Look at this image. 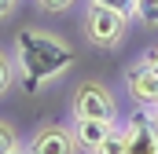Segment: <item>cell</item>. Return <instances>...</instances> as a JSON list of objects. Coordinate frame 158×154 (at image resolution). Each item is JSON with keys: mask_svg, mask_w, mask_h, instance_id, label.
<instances>
[{"mask_svg": "<svg viewBox=\"0 0 158 154\" xmlns=\"http://www.w3.org/2000/svg\"><path fill=\"white\" fill-rule=\"evenodd\" d=\"M125 84H129V95H132L140 107H155L158 103V74L143 63V59H136V63L125 70Z\"/></svg>", "mask_w": 158, "mask_h": 154, "instance_id": "cell-6", "label": "cell"}, {"mask_svg": "<svg viewBox=\"0 0 158 154\" xmlns=\"http://www.w3.org/2000/svg\"><path fill=\"white\" fill-rule=\"evenodd\" d=\"M11 74H15V66H11V59H7V55L0 51V95H4L7 88H11Z\"/></svg>", "mask_w": 158, "mask_h": 154, "instance_id": "cell-11", "label": "cell"}, {"mask_svg": "<svg viewBox=\"0 0 158 154\" xmlns=\"http://www.w3.org/2000/svg\"><path fill=\"white\" fill-rule=\"evenodd\" d=\"M125 154H158V121L147 107L125 125Z\"/></svg>", "mask_w": 158, "mask_h": 154, "instance_id": "cell-4", "label": "cell"}, {"mask_svg": "<svg viewBox=\"0 0 158 154\" xmlns=\"http://www.w3.org/2000/svg\"><path fill=\"white\" fill-rule=\"evenodd\" d=\"M107 132H110V121H99V117H74V140H77V147H85V151H96Z\"/></svg>", "mask_w": 158, "mask_h": 154, "instance_id": "cell-7", "label": "cell"}, {"mask_svg": "<svg viewBox=\"0 0 158 154\" xmlns=\"http://www.w3.org/2000/svg\"><path fill=\"white\" fill-rule=\"evenodd\" d=\"M136 18L155 30L158 26V0H140V4H136Z\"/></svg>", "mask_w": 158, "mask_h": 154, "instance_id": "cell-9", "label": "cell"}, {"mask_svg": "<svg viewBox=\"0 0 158 154\" xmlns=\"http://www.w3.org/2000/svg\"><path fill=\"white\" fill-rule=\"evenodd\" d=\"M77 0H37V7L40 11H52V15H59V11H70Z\"/></svg>", "mask_w": 158, "mask_h": 154, "instance_id": "cell-13", "label": "cell"}, {"mask_svg": "<svg viewBox=\"0 0 158 154\" xmlns=\"http://www.w3.org/2000/svg\"><path fill=\"white\" fill-rule=\"evenodd\" d=\"M26 154H81V147H77V140H74L70 128H63V125H44V128L33 132Z\"/></svg>", "mask_w": 158, "mask_h": 154, "instance_id": "cell-5", "label": "cell"}, {"mask_svg": "<svg viewBox=\"0 0 158 154\" xmlns=\"http://www.w3.org/2000/svg\"><path fill=\"white\" fill-rule=\"evenodd\" d=\"M125 30H129V18H125L121 11L88 0V7H85V33H88L92 44H99V48H118L121 40H125Z\"/></svg>", "mask_w": 158, "mask_h": 154, "instance_id": "cell-2", "label": "cell"}, {"mask_svg": "<svg viewBox=\"0 0 158 154\" xmlns=\"http://www.w3.org/2000/svg\"><path fill=\"white\" fill-rule=\"evenodd\" d=\"M96 4H107V7L121 11L125 18H132V15H136V4H140V0H96Z\"/></svg>", "mask_w": 158, "mask_h": 154, "instance_id": "cell-12", "label": "cell"}, {"mask_svg": "<svg viewBox=\"0 0 158 154\" xmlns=\"http://www.w3.org/2000/svg\"><path fill=\"white\" fill-rule=\"evenodd\" d=\"M15 151H22L19 147V136H15V128L7 121H0V154H15Z\"/></svg>", "mask_w": 158, "mask_h": 154, "instance_id": "cell-10", "label": "cell"}, {"mask_svg": "<svg viewBox=\"0 0 158 154\" xmlns=\"http://www.w3.org/2000/svg\"><path fill=\"white\" fill-rule=\"evenodd\" d=\"M70 110H74V117H99V121H110L114 125L118 121V99L99 81H85V84L74 88Z\"/></svg>", "mask_w": 158, "mask_h": 154, "instance_id": "cell-3", "label": "cell"}, {"mask_svg": "<svg viewBox=\"0 0 158 154\" xmlns=\"http://www.w3.org/2000/svg\"><path fill=\"white\" fill-rule=\"evenodd\" d=\"M140 59H143V63H147V66H151V70L158 74V48H147V51H143Z\"/></svg>", "mask_w": 158, "mask_h": 154, "instance_id": "cell-14", "label": "cell"}, {"mask_svg": "<svg viewBox=\"0 0 158 154\" xmlns=\"http://www.w3.org/2000/svg\"><path fill=\"white\" fill-rule=\"evenodd\" d=\"M15 154H26V151H15Z\"/></svg>", "mask_w": 158, "mask_h": 154, "instance_id": "cell-16", "label": "cell"}, {"mask_svg": "<svg viewBox=\"0 0 158 154\" xmlns=\"http://www.w3.org/2000/svg\"><path fill=\"white\" fill-rule=\"evenodd\" d=\"M15 66L22 74L26 92H37L40 84H52L74 66L70 44L48 30H22L15 37Z\"/></svg>", "mask_w": 158, "mask_h": 154, "instance_id": "cell-1", "label": "cell"}, {"mask_svg": "<svg viewBox=\"0 0 158 154\" xmlns=\"http://www.w3.org/2000/svg\"><path fill=\"white\" fill-rule=\"evenodd\" d=\"M92 154H125V125H110V132L103 136V143L96 147Z\"/></svg>", "mask_w": 158, "mask_h": 154, "instance_id": "cell-8", "label": "cell"}, {"mask_svg": "<svg viewBox=\"0 0 158 154\" xmlns=\"http://www.w3.org/2000/svg\"><path fill=\"white\" fill-rule=\"evenodd\" d=\"M19 7V0H0V22L4 18H11V11Z\"/></svg>", "mask_w": 158, "mask_h": 154, "instance_id": "cell-15", "label": "cell"}]
</instances>
